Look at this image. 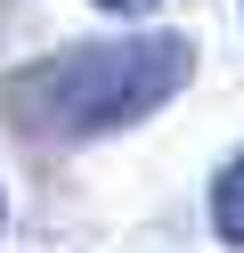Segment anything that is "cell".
Listing matches in <instances>:
<instances>
[{
	"mask_svg": "<svg viewBox=\"0 0 244 253\" xmlns=\"http://www.w3.org/2000/svg\"><path fill=\"white\" fill-rule=\"evenodd\" d=\"M195 74V49L179 33H122V41H81L8 82V115L41 139H106L171 106Z\"/></svg>",
	"mask_w": 244,
	"mask_h": 253,
	"instance_id": "obj_1",
	"label": "cell"
},
{
	"mask_svg": "<svg viewBox=\"0 0 244 253\" xmlns=\"http://www.w3.org/2000/svg\"><path fill=\"white\" fill-rule=\"evenodd\" d=\"M211 229H220L228 245H244V155L211 180Z\"/></svg>",
	"mask_w": 244,
	"mask_h": 253,
	"instance_id": "obj_2",
	"label": "cell"
},
{
	"mask_svg": "<svg viewBox=\"0 0 244 253\" xmlns=\"http://www.w3.org/2000/svg\"><path fill=\"white\" fill-rule=\"evenodd\" d=\"M98 8H114V17H122V8H146V0H98Z\"/></svg>",
	"mask_w": 244,
	"mask_h": 253,
	"instance_id": "obj_3",
	"label": "cell"
}]
</instances>
